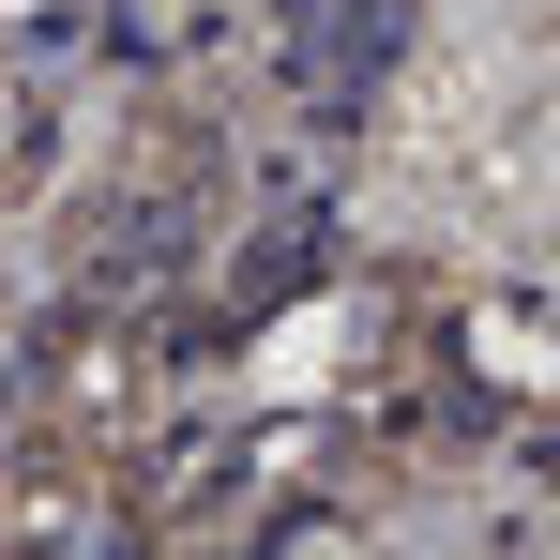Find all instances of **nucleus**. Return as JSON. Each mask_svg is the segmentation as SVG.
<instances>
[{
	"label": "nucleus",
	"mask_w": 560,
	"mask_h": 560,
	"mask_svg": "<svg viewBox=\"0 0 560 560\" xmlns=\"http://www.w3.org/2000/svg\"><path fill=\"white\" fill-rule=\"evenodd\" d=\"M378 46H394V15H378V0H288V92L349 106V92L378 77Z\"/></svg>",
	"instance_id": "nucleus-1"
}]
</instances>
